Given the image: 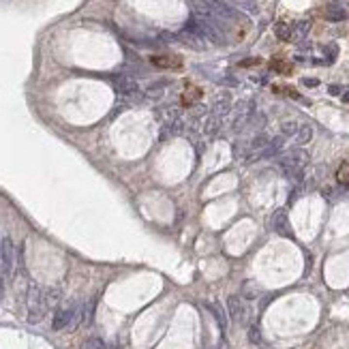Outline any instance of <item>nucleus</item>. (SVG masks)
<instances>
[{"label": "nucleus", "mask_w": 349, "mask_h": 349, "mask_svg": "<svg viewBox=\"0 0 349 349\" xmlns=\"http://www.w3.org/2000/svg\"><path fill=\"white\" fill-rule=\"evenodd\" d=\"M343 101H345V103H349V90H347L345 94H343Z\"/></svg>", "instance_id": "nucleus-28"}, {"label": "nucleus", "mask_w": 349, "mask_h": 349, "mask_svg": "<svg viewBox=\"0 0 349 349\" xmlns=\"http://www.w3.org/2000/svg\"><path fill=\"white\" fill-rule=\"evenodd\" d=\"M111 86H114V90L122 96L142 99V90H139L137 82L131 77V75H114V77H111Z\"/></svg>", "instance_id": "nucleus-2"}, {"label": "nucleus", "mask_w": 349, "mask_h": 349, "mask_svg": "<svg viewBox=\"0 0 349 349\" xmlns=\"http://www.w3.org/2000/svg\"><path fill=\"white\" fill-rule=\"evenodd\" d=\"M330 94H341V86H330Z\"/></svg>", "instance_id": "nucleus-26"}, {"label": "nucleus", "mask_w": 349, "mask_h": 349, "mask_svg": "<svg viewBox=\"0 0 349 349\" xmlns=\"http://www.w3.org/2000/svg\"><path fill=\"white\" fill-rule=\"evenodd\" d=\"M309 165V154L304 152V150H289L287 154H283L281 159H278V169H281V174H285L289 180H294L298 184L300 180H302L304 176V167Z\"/></svg>", "instance_id": "nucleus-1"}, {"label": "nucleus", "mask_w": 349, "mask_h": 349, "mask_svg": "<svg viewBox=\"0 0 349 349\" xmlns=\"http://www.w3.org/2000/svg\"><path fill=\"white\" fill-rule=\"evenodd\" d=\"M272 227L278 236L283 238H294V229H292V223H289V217L285 210H276L275 217H272Z\"/></svg>", "instance_id": "nucleus-6"}, {"label": "nucleus", "mask_w": 349, "mask_h": 349, "mask_svg": "<svg viewBox=\"0 0 349 349\" xmlns=\"http://www.w3.org/2000/svg\"><path fill=\"white\" fill-rule=\"evenodd\" d=\"M275 71H278V73H289L292 71V64H287V62H283V60H272V64H270Z\"/></svg>", "instance_id": "nucleus-20"}, {"label": "nucleus", "mask_w": 349, "mask_h": 349, "mask_svg": "<svg viewBox=\"0 0 349 349\" xmlns=\"http://www.w3.org/2000/svg\"><path fill=\"white\" fill-rule=\"evenodd\" d=\"M324 18L330 19V21H341V19L347 18V13L341 7H328V9L324 11Z\"/></svg>", "instance_id": "nucleus-15"}, {"label": "nucleus", "mask_w": 349, "mask_h": 349, "mask_svg": "<svg viewBox=\"0 0 349 349\" xmlns=\"http://www.w3.org/2000/svg\"><path fill=\"white\" fill-rule=\"evenodd\" d=\"M292 32H294L292 24H285V21H278V24L275 26V35L281 41H289V39H292Z\"/></svg>", "instance_id": "nucleus-13"}, {"label": "nucleus", "mask_w": 349, "mask_h": 349, "mask_svg": "<svg viewBox=\"0 0 349 349\" xmlns=\"http://www.w3.org/2000/svg\"><path fill=\"white\" fill-rule=\"evenodd\" d=\"M13 264H15V246H13V240L9 236H4L0 240V272L2 275H11L13 272Z\"/></svg>", "instance_id": "nucleus-3"}, {"label": "nucleus", "mask_w": 349, "mask_h": 349, "mask_svg": "<svg viewBox=\"0 0 349 349\" xmlns=\"http://www.w3.org/2000/svg\"><path fill=\"white\" fill-rule=\"evenodd\" d=\"M73 319H77V309H73V307L58 309L56 315H54L52 328H54V330H62V328H67V326H71Z\"/></svg>", "instance_id": "nucleus-5"}, {"label": "nucleus", "mask_w": 349, "mask_h": 349, "mask_svg": "<svg viewBox=\"0 0 349 349\" xmlns=\"http://www.w3.org/2000/svg\"><path fill=\"white\" fill-rule=\"evenodd\" d=\"M307 30H309V21H300V24L296 26V30L292 32V37H296V39H302V37L307 35Z\"/></svg>", "instance_id": "nucleus-21"}, {"label": "nucleus", "mask_w": 349, "mask_h": 349, "mask_svg": "<svg viewBox=\"0 0 349 349\" xmlns=\"http://www.w3.org/2000/svg\"><path fill=\"white\" fill-rule=\"evenodd\" d=\"M150 62L157 69H167V71H178L182 69V58L176 54H154L150 56Z\"/></svg>", "instance_id": "nucleus-4"}, {"label": "nucleus", "mask_w": 349, "mask_h": 349, "mask_svg": "<svg viewBox=\"0 0 349 349\" xmlns=\"http://www.w3.org/2000/svg\"><path fill=\"white\" fill-rule=\"evenodd\" d=\"M249 339L253 341V343L259 341V330H257V328H251V332H249Z\"/></svg>", "instance_id": "nucleus-23"}, {"label": "nucleus", "mask_w": 349, "mask_h": 349, "mask_svg": "<svg viewBox=\"0 0 349 349\" xmlns=\"http://www.w3.org/2000/svg\"><path fill=\"white\" fill-rule=\"evenodd\" d=\"M229 107H232V103H229V96H223V99H219L217 103H214V107H212V116H214V118H219V120H223V116H227V114H229Z\"/></svg>", "instance_id": "nucleus-10"}, {"label": "nucleus", "mask_w": 349, "mask_h": 349, "mask_svg": "<svg viewBox=\"0 0 349 349\" xmlns=\"http://www.w3.org/2000/svg\"><path fill=\"white\" fill-rule=\"evenodd\" d=\"M210 311H212V313H214V317L219 319V324H221V326H225V317H223V311L219 309V307H214V304H210Z\"/></svg>", "instance_id": "nucleus-22"}, {"label": "nucleus", "mask_w": 349, "mask_h": 349, "mask_svg": "<svg viewBox=\"0 0 349 349\" xmlns=\"http://www.w3.org/2000/svg\"><path fill=\"white\" fill-rule=\"evenodd\" d=\"M240 64H242V67H251V64H259V58H249V60H242Z\"/></svg>", "instance_id": "nucleus-25"}, {"label": "nucleus", "mask_w": 349, "mask_h": 349, "mask_svg": "<svg viewBox=\"0 0 349 349\" xmlns=\"http://www.w3.org/2000/svg\"><path fill=\"white\" fill-rule=\"evenodd\" d=\"M200 99H202V88H197V86H193V84L186 86V90L182 92V105L184 107L195 105Z\"/></svg>", "instance_id": "nucleus-8"}, {"label": "nucleus", "mask_w": 349, "mask_h": 349, "mask_svg": "<svg viewBox=\"0 0 349 349\" xmlns=\"http://www.w3.org/2000/svg\"><path fill=\"white\" fill-rule=\"evenodd\" d=\"M302 84H304V86H311V88H313V86H317L319 82H317V79H313V77H304V79H302Z\"/></svg>", "instance_id": "nucleus-24"}, {"label": "nucleus", "mask_w": 349, "mask_h": 349, "mask_svg": "<svg viewBox=\"0 0 349 349\" xmlns=\"http://www.w3.org/2000/svg\"><path fill=\"white\" fill-rule=\"evenodd\" d=\"M336 182H339V186H343V189H349V163L347 161L341 163L339 169H336Z\"/></svg>", "instance_id": "nucleus-11"}, {"label": "nucleus", "mask_w": 349, "mask_h": 349, "mask_svg": "<svg viewBox=\"0 0 349 349\" xmlns=\"http://www.w3.org/2000/svg\"><path fill=\"white\" fill-rule=\"evenodd\" d=\"M4 298V285H2V278H0V300Z\"/></svg>", "instance_id": "nucleus-27"}, {"label": "nucleus", "mask_w": 349, "mask_h": 349, "mask_svg": "<svg viewBox=\"0 0 349 349\" xmlns=\"http://www.w3.org/2000/svg\"><path fill=\"white\" fill-rule=\"evenodd\" d=\"M311 137H313V127L311 125H302L298 127V133H296V144L300 146H304V144L311 142Z\"/></svg>", "instance_id": "nucleus-12"}, {"label": "nucleus", "mask_w": 349, "mask_h": 349, "mask_svg": "<svg viewBox=\"0 0 349 349\" xmlns=\"http://www.w3.org/2000/svg\"><path fill=\"white\" fill-rule=\"evenodd\" d=\"M298 122H294V120H289V122H283V127H281V131H283V135H296L298 133Z\"/></svg>", "instance_id": "nucleus-19"}, {"label": "nucleus", "mask_w": 349, "mask_h": 349, "mask_svg": "<svg viewBox=\"0 0 349 349\" xmlns=\"http://www.w3.org/2000/svg\"><path fill=\"white\" fill-rule=\"evenodd\" d=\"M167 86H169V79H161V82H152V84H148L146 92H148V94H154L157 90H163V88H167Z\"/></svg>", "instance_id": "nucleus-18"}, {"label": "nucleus", "mask_w": 349, "mask_h": 349, "mask_svg": "<svg viewBox=\"0 0 349 349\" xmlns=\"http://www.w3.org/2000/svg\"><path fill=\"white\" fill-rule=\"evenodd\" d=\"M79 349H105V345H103V341L96 339V336H88V339L79 345Z\"/></svg>", "instance_id": "nucleus-16"}, {"label": "nucleus", "mask_w": 349, "mask_h": 349, "mask_svg": "<svg viewBox=\"0 0 349 349\" xmlns=\"http://www.w3.org/2000/svg\"><path fill=\"white\" fill-rule=\"evenodd\" d=\"M227 307H229V313H232L234 319H238V321L244 319L246 307H244V302H242V298H240V296H232V298H229L227 300Z\"/></svg>", "instance_id": "nucleus-7"}, {"label": "nucleus", "mask_w": 349, "mask_h": 349, "mask_svg": "<svg viewBox=\"0 0 349 349\" xmlns=\"http://www.w3.org/2000/svg\"><path fill=\"white\" fill-rule=\"evenodd\" d=\"M283 146H285V139L283 137H272L270 142H268V146L264 148V152H261V159L275 157V154H278L283 150Z\"/></svg>", "instance_id": "nucleus-9"}, {"label": "nucleus", "mask_w": 349, "mask_h": 349, "mask_svg": "<svg viewBox=\"0 0 349 349\" xmlns=\"http://www.w3.org/2000/svg\"><path fill=\"white\" fill-rule=\"evenodd\" d=\"M324 54H326V62L330 64L336 56H339V47H336L334 43H330V45H326V47H324Z\"/></svg>", "instance_id": "nucleus-17"}, {"label": "nucleus", "mask_w": 349, "mask_h": 349, "mask_svg": "<svg viewBox=\"0 0 349 349\" xmlns=\"http://www.w3.org/2000/svg\"><path fill=\"white\" fill-rule=\"evenodd\" d=\"M229 7H238V9H244L249 13H257V2L255 0H227Z\"/></svg>", "instance_id": "nucleus-14"}]
</instances>
